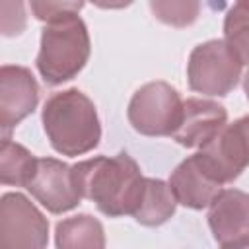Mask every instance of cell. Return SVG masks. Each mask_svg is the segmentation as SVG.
Returning <instances> with one entry per match:
<instances>
[{"instance_id":"obj_10","label":"cell","mask_w":249,"mask_h":249,"mask_svg":"<svg viewBox=\"0 0 249 249\" xmlns=\"http://www.w3.org/2000/svg\"><path fill=\"white\" fill-rule=\"evenodd\" d=\"M39 103V86L25 66L4 64L0 68V128L2 138L29 117Z\"/></svg>"},{"instance_id":"obj_14","label":"cell","mask_w":249,"mask_h":249,"mask_svg":"<svg viewBox=\"0 0 249 249\" xmlns=\"http://www.w3.org/2000/svg\"><path fill=\"white\" fill-rule=\"evenodd\" d=\"M54 243L60 249H101L105 247V231L97 218L89 214H76L56 224Z\"/></svg>"},{"instance_id":"obj_17","label":"cell","mask_w":249,"mask_h":249,"mask_svg":"<svg viewBox=\"0 0 249 249\" xmlns=\"http://www.w3.org/2000/svg\"><path fill=\"white\" fill-rule=\"evenodd\" d=\"M154 18L171 27H189L200 16V0H148Z\"/></svg>"},{"instance_id":"obj_6","label":"cell","mask_w":249,"mask_h":249,"mask_svg":"<svg viewBox=\"0 0 249 249\" xmlns=\"http://www.w3.org/2000/svg\"><path fill=\"white\" fill-rule=\"evenodd\" d=\"M0 243L29 249H43L49 243L47 218L21 193H4L0 198Z\"/></svg>"},{"instance_id":"obj_15","label":"cell","mask_w":249,"mask_h":249,"mask_svg":"<svg viewBox=\"0 0 249 249\" xmlns=\"http://www.w3.org/2000/svg\"><path fill=\"white\" fill-rule=\"evenodd\" d=\"M37 158L23 148L21 144L14 142L12 138H2L0 146V181L4 185L25 187Z\"/></svg>"},{"instance_id":"obj_16","label":"cell","mask_w":249,"mask_h":249,"mask_svg":"<svg viewBox=\"0 0 249 249\" xmlns=\"http://www.w3.org/2000/svg\"><path fill=\"white\" fill-rule=\"evenodd\" d=\"M224 41L241 64L249 66V8L235 4L228 10L224 19Z\"/></svg>"},{"instance_id":"obj_18","label":"cell","mask_w":249,"mask_h":249,"mask_svg":"<svg viewBox=\"0 0 249 249\" xmlns=\"http://www.w3.org/2000/svg\"><path fill=\"white\" fill-rule=\"evenodd\" d=\"M84 4L86 0H29L31 14L45 23L68 14H78Z\"/></svg>"},{"instance_id":"obj_13","label":"cell","mask_w":249,"mask_h":249,"mask_svg":"<svg viewBox=\"0 0 249 249\" xmlns=\"http://www.w3.org/2000/svg\"><path fill=\"white\" fill-rule=\"evenodd\" d=\"M177 204L179 202L169 183H165L163 179H156V177H144L138 200L130 216L138 224L154 228V226L165 224L175 214Z\"/></svg>"},{"instance_id":"obj_2","label":"cell","mask_w":249,"mask_h":249,"mask_svg":"<svg viewBox=\"0 0 249 249\" xmlns=\"http://www.w3.org/2000/svg\"><path fill=\"white\" fill-rule=\"evenodd\" d=\"M41 121L53 150L68 158L91 152L101 140L97 109L76 88L53 93L43 105Z\"/></svg>"},{"instance_id":"obj_3","label":"cell","mask_w":249,"mask_h":249,"mask_svg":"<svg viewBox=\"0 0 249 249\" xmlns=\"http://www.w3.org/2000/svg\"><path fill=\"white\" fill-rule=\"evenodd\" d=\"M89 51L91 43L84 19L78 14H68L43 27L35 64L45 84L60 86L82 72Z\"/></svg>"},{"instance_id":"obj_21","label":"cell","mask_w":249,"mask_h":249,"mask_svg":"<svg viewBox=\"0 0 249 249\" xmlns=\"http://www.w3.org/2000/svg\"><path fill=\"white\" fill-rule=\"evenodd\" d=\"M243 89H245V97H247V101H249V72H247L245 78H243Z\"/></svg>"},{"instance_id":"obj_12","label":"cell","mask_w":249,"mask_h":249,"mask_svg":"<svg viewBox=\"0 0 249 249\" xmlns=\"http://www.w3.org/2000/svg\"><path fill=\"white\" fill-rule=\"evenodd\" d=\"M169 187L177 202L193 210H202L210 206L214 196L222 191V183L210 173L198 152L183 160L171 171Z\"/></svg>"},{"instance_id":"obj_8","label":"cell","mask_w":249,"mask_h":249,"mask_svg":"<svg viewBox=\"0 0 249 249\" xmlns=\"http://www.w3.org/2000/svg\"><path fill=\"white\" fill-rule=\"evenodd\" d=\"M25 189L51 214L68 212L84 198L76 185L72 167L56 158H37Z\"/></svg>"},{"instance_id":"obj_9","label":"cell","mask_w":249,"mask_h":249,"mask_svg":"<svg viewBox=\"0 0 249 249\" xmlns=\"http://www.w3.org/2000/svg\"><path fill=\"white\" fill-rule=\"evenodd\" d=\"M212 237L222 247H249V195L239 189H222L208 206Z\"/></svg>"},{"instance_id":"obj_11","label":"cell","mask_w":249,"mask_h":249,"mask_svg":"<svg viewBox=\"0 0 249 249\" xmlns=\"http://www.w3.org/2000/svg\"><path fill=\"white\" fill-rule=\"evenodd\" d=\"M226 123H228V111L224 105L212 99L189 97L183 101L181 117L171 138L185 148H200Z\"/></svg>"},{"instance_id":"obj_5","label":"cell","mask_w":249,"mask_h":249,"mask_svg":"<svg viewBox=\"0 0 249 249\" xmlns=\"http://www.w3.org/2000/svg\"><path fill=\"white\" fill-rule=\"evenodd\" d=\"M183 109L179 91L167 82H148L130 97L126 117L144 136H171Z\"/></svg>"},{"instance_id":"obj_1","label":"cell","mask_w":249,"mask_h":249,"mask_svg":"<svg viewBox=\"0 0 249 249\" xmlns=\"http://www.w3.org/2000/svg\"><path fill=\"white\" fill-rule=\"evenodd\" d=\"M76 185L84 198L93 200L101 214L119 218L132 214L144 175L126 152L117 156H95L72 165Z\"/></svg>"},{"instance_id":"obj_7","label":"cell","mask_w":249,"mask_h":249,"mask_svg":"<svg viewBox=\"0 0 249 249\" xmlns=\"http://www.w3.org/2000/svg\"><path fill=\"white\" fill-rule=\"evenodd\" d=\"M200 158L210 173L224 185L231 183L249 165V115L226 123L204 146Z\"/></svg>"},{"instance_id":"obj_20","label":"cell","mask_w":249,"mask_h":249,"mask_svg":"<svg viewBox=\"0 0 249 249\" xmlns=\"http://www.w3.org/2000/svg\"><path fill=\"white\" fill-rule=\"evenodd\" d=\"M89 2L103 10H121V8L130 6L134 0H89Z\"/></svg>"},{"instance_id":"obj_19","label":"cell","mask_w":249,"mask_h":249,"mask_svg":"<svg viewBox=\"0 0 249 249\" xmlns=\"http://www.w3.org/2000/svg\"><path fill=\"white\" fill-rule=\"evenodd\" d=\"M25 23L23 0H2V35L16 37L25 29Z\"/></svg>"},{"instance_id":"obj_22","label":"cell","mask_w":249,"mask_h":249,"mask_svg":"<svg viewBox=\"0 0 249 249\" xmlns=\"http://www.w3.org/2000/svg\"><path fill=\"white\" fill-rule=\"evenodd\" d=\"M237 4L243 6V8H249V0H237Z\"/></svg>"},{"instance_id":"obj_4","label":"cell","mask_w":249,"mask_h":249,"mask_svg":"<svg viewBox=\"0 0 249 249\" xmlns=\"http://www.w3.org/2000/svg\"><path fill=\"white\" fill-rule=\"evenodd\" d=\"M241 60L222 39L196 45L187 62L189 88L210 97L228 95L241 78Z\"/></svg>"}]
</instances>
